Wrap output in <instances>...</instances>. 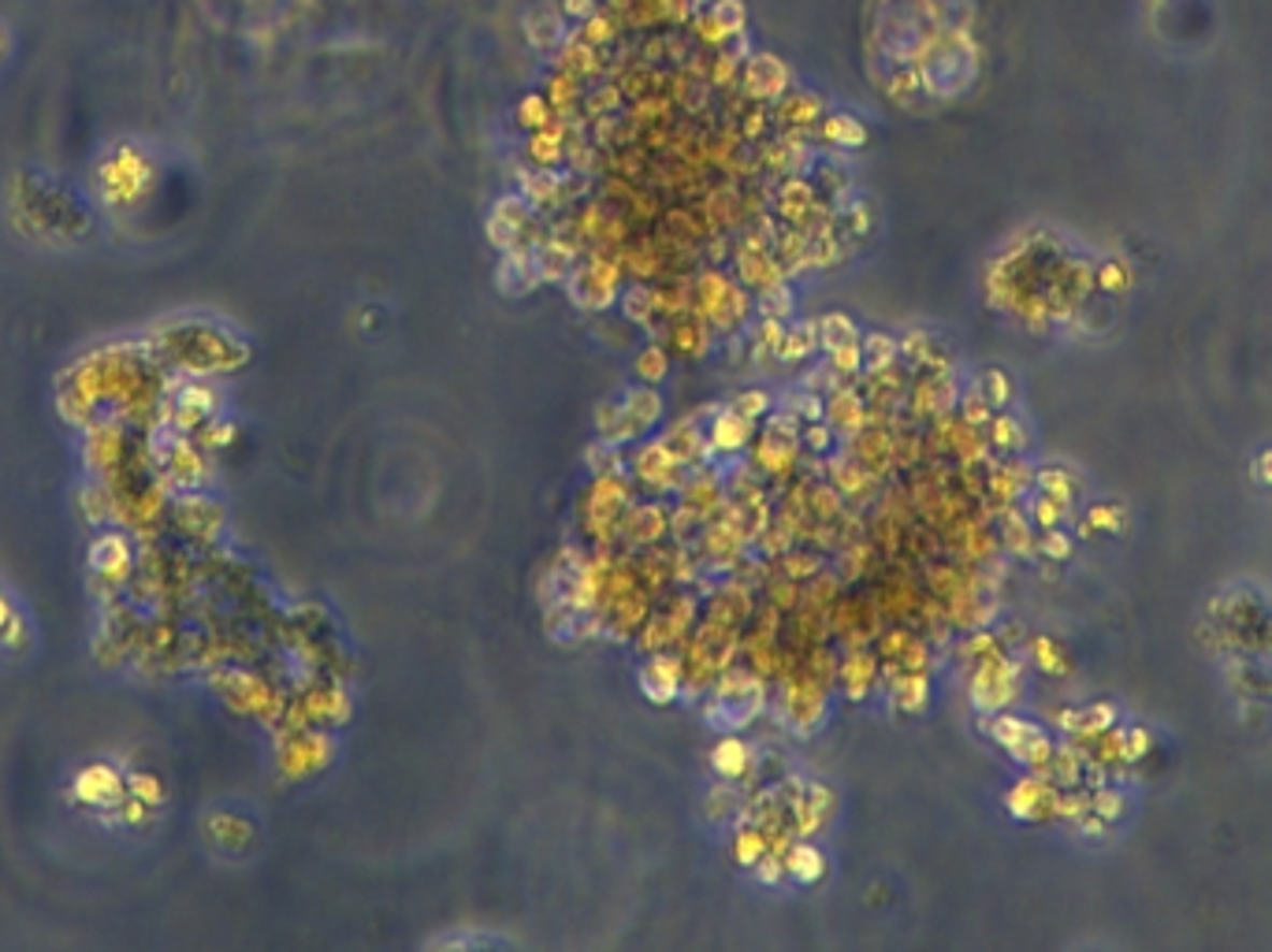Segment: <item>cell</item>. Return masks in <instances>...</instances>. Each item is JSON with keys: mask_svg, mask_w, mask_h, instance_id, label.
I'll return each mask as SVG.
<instances>
[{"mask_svg": "<svg viewBox=\"0 0 1272 952\" xmlns=\"http://www.w3.org/2000/svg\"><path fill=\"white\" fill-rule=\"evenodd\" d=\"M767 677H759L752 666H726L718 681L711 684L708 699V725L718 733H741L767 711Z\"/></svg>", "mask_w": 1272, "mask_h": 952, "instance_id": "cell-1", "label": "cell"}, {"mask_svg": "<svg viewBox=\"0 0 1272 952\" xmlns=\"http://www.w3.org/2000/svg\"><path fill=\"white\" fill-rule=\"evenodd\" d=\"M629 506H633V480H629L626 473L591 476V484L577 499L581 529H585V536L591 539V544H599V547L614 544Z\"/></svg>", "mask_w": 1272, "mask_h": 952, "instance_id": "cell-2", "label": "cell"}, {"mask_svg": "<svg viewBox=\"0 0 1272 952\" xmlns=\"http://www.w3.org/2000/svg\"><path fill=\"white\" fill-rule=\"evenodd\" d=\"M692 313H700L711 324V332H741L752 317V298L748 290L733 279H726L723 272H700L692 284Z\"/></svg>", "mask_w": 1272, "mask_h": 952, "instance_id": "cell-3", "label": "cell"}, {"mask_svg": "<svg viewBox=\"0 0 1272 952\" xmlns=\"http://www.w3.org/2000/svg\"><path fill=\"white\" fill-rule=\"evenodd\" d=\"M826 699H830V684L818 681V677L804 663H797L789 674L777 681V707H782V722L789 725L800 737H812L826 718Z\"/></svg>", "mask_w": 1272, "mask_h": 952, "instance_id": "cell-4", "label": "cell"}, {"mask_svg": "<svg viewBox=\"0 0 1272 952\" xmlns=\"http://www.w3.org/2000/svg\"><path fill=\"white\" fill-rule=\"evenodd\" d=\"M800 458V421L792 414L763 417V429L752 447V465L763 476H792Z\"/></svg>", "mask_w": 1272, "mask_h": 952, "instance_id": "cell-5", "label": "cell"}, {"mask_svg": "<svg viewBox=\"0 0 1272 952\" xmlns=\"http://www.w3.org/2000/svg\"><path fill=\"white\" fill-rule=\"evenodd\" d=\"M863 335L845 313H826L818 320V350L826 354V365L841 376V380H856L863 373Z\"/></svg>", "mask_w": 1272, "mask_h": 952, "instance_id": "cell-6", "label": "cell"}, {"mask_svg": "<svg viewBox=\"0 0 1272 952\" xmlns=\"http://www.w3.org/2000/svg\"><path fill=\"white\" fill-rule=\"evenodd\" d=\"M621 272L626 269L618 264V257H596V261L573 269L570 272L573 305H581V309H588V313L611 309V305L621 298Z\"/></svg>", "mask_w": 1272, "mask_h": 952, "instance_id": "cell-7", "label": "cell"}, {"mask_svg": "<svg viewBox=\"0 0 1272 952\" xmlns=\"http://www.w3.org/2000/svg\"><path fill=\"white\" fill-rule=\"evenodd\" d=\"M637 684L644 699H652L655 707L677 704V696L685 692V659L677 651L644 655V663L637 669Z\"/></svg>", "mask_w": 1272, "mask_h": 952, "instance_id": "cell-8", "label": "cell"}, {"mask_svg": "<svg viewBox=\"0 0 1272 952\" xmlns=\"http://www.w3.org/2000/svg\"><path fill=\"white\" fill-rule=\"evenodd\" d=\"M878 674H882V663H878L874 644H867V648H845V655L838 659L841 696H845L848 704H863V699H871L874 689H878Z\"/></svg>", "mask_w": 1272, "mask_h": 952, "instance_id": "cell-9", "label": "cell"}, {"mask_svg": "<svg viewBox=\"0 0 1272 952\" xmlns=\"http://www.w3.org/2000/svg\"><path fill=\"white\" fill-rule=\"evenodd\" d=\"M833 814H838V793L818 778L804 781V793L792 804V830H797V837H812L815 841L833 822Z\"/></svg>", "mask_w": 1272, "mask_h": 952, "instance_id": "cell-10", "label": "cell"}, {"mask_svg": "<svg viewBox=\"0 0 1272 952\" xmlns=\"http://www.w3.org/2000/svg\"><path fill=\"white\" fill-rule=\"evenodd\" d=\"M848 458L860 462L878 480L894 473L897 458H894V432H889V424H867L856 435H848Z\"/></svg>", "mask_w": 1272, "mask_h": 952, "instance_id": "cell-11", "label": "cell"}, {"mask_svg": "<svg viewBox=\"0 0 1272 952\" xmlns=\"http://www.w3.org/2000/svg\"><path fill=\"white\" fill-rule=\"evenodd\" d=\"M618 536L626 539V547L633 551H647L655 547L662 536H670V510L662 503H633L621 518Z\"/></svg>", "mask_w": 1272, "mask_h": 952, "instance_id": "cell-12", "label": "cell"}, {"mask_svg": "<svg viewBox=\"0 0 1272 952\" xmlns=\"http://www.w3.org/2000/svg\"><path fill=\"white\" fill-rule=\"evenodd\" d=\"M633 480H640L644 488H655V491H667V488H677V484L685 480V470L674 462V455L667 450V443L662 439H652L644 443V447L633 455Z\"/></svg>", "mask_w": 1272, "mask_h": 952, "instance_id": "cell-13", "label": "cell"}, {"mask_svg": "<svg viewBox=\"0 0 1272 952\" xmlns=\"http://www.w3.org/2000/svg\"><path fill=\"white\" fill-rule=\"evenodd\" d=\"M823 421L830 424L838 435H856L860 429L871 424V406H867V394L860 387H833L830 394H826V409H823Z\"/></svg>", "mask_w": 1272, "mask_h": 952, "instance_id": "cell-14", "label": "cell"}, {"mask_svg": "<svg viewBox=\"0 0 1272 952\" xmlns=\"http://www.w3.org/2000/svg\"><path fill=\"white\" fill-rule=\"evenodd\" d=\"M677 499H682L685 510L700 514L703 524H708L726 506V484L718 480V473H711V470L688 473L685 480L677 484Z\"/></svg>", "mask_w": 1272, "mask_h": 952, "instance_id": "cell-15", "label": "cell"}, {"mask_svg": "<svg viewBox=\"0 0 1272 952\" xmlns=\"http://www.w3.org/2000/svg\"><path fill=\"white\" fill-rule=\"evenodd\" d=\"M752 435H756V421L733 414V409H718L715 421L708 429V450L715 458H737L741 450H748Z\"/></svg>", "mask_w": 1272, "mask_h": 952, "instance_id": "cell-16", "label": "cell"}, {"mask_svg": "<svg viewBox=\"0 0 1272 952\" xmlns=\"http://www.w3.org/2000/svg\"><path fill=\"white\" fill-rule=\"evenodd\" d=\"M662 443H667V450L674 455V462L682 465L685 473L692 470V465H700L703 458L711 455V450H708V435L700 432V421H696V414H692V417H682V421L670 424V429L662 432Z\"/></svg>", "mask_w": 1272, "mask_h": 952, "instance_id": "cell-17", "label": "cell"}, {"mask_svg": "<svg viewBox=\"0 0 1272 952\" xmlns=\"http://www.w3.org/2000/svg\"><path fill=\"white\" fill-rule=\"evenodd\" d=\"M737 276H741V284L748 290H756V294H771V290L785 284V269L774 257H767L759 246H744L737 254Z\"/></svg>", "mask_w": 1272, "mask_h": 952, "instance_id": "cell-18", "label": "cell"}, {"mask_svg": "<svg viewBox=\"0 0 1272 952\" xmlns=\"http://www.w3.org/2000/svg\"><path fill=\"white\" fill-rule=\"evenodd\" d=\"M752 610H756V595H752V588L741 585V580H733V585H723L715 595H711L708 615L703 618H715V621H723V625L744 629L752 618Z\"/></svg>", "mask_w": 1272, "mask_h": 952, "instance_id": "cell-19", "label": "cell"}, {"mask_svg": "<svg viewBox=\"0 0 1272 952\" xmlns=\"http://www.w3.org/2000/svg\"><path fill=\"white\" fill-rule=\"evenodd\" d=\"M752 766H756V752L737 733H723L718 745L711 748V770L723 781H744L752 774Z\"/></svg>", "mask_w": 1272, "mask_h": 952, "instance_id": "cell-20", "label": "cell"}, {"mask_svg": "<svg viewBox=\"0 0 1272 952\" xmlns=\"http://www.w3.org/2000/svg\"><path fill=\"white\" fill-rule=\"evenodd\" d=\"M826 852L818 849L812 837H797L785 852V878L797 885H818L826 878Z\"/></svg>", "mask_w": 1272, "mask_h": 952, "instance_id": "cell-21", "label": "cell"}, {"mask_svg": "<svg viewBox=\"0 0 1272 952\" xmlns=\"http://www.w3.org/2000/svg\"><path fill=\"white\" fill-rule=\"evenodd\" d=\"M830 484L845 495V503H867V499L878 491V476H871L863 470L860 462H853V458H833L830 462Z\"/></svg>", "mask_w": 1272, "mask_h": 952, "instance_id": "cell-22", "label": "cell"}, {"mask_svg": "<svg viewBox=\"0 0 1272 952\" xmlns=\"http://www.w3.org/2000/svg\"><path fill=\"white\" fill-rule=\"evenodd\" d=\"M670 350L685 354V358H703L711 350V324L700 313H685V317L670 320Z\"/></svg>", "mask_w": 1272, "mask_h": 952, "instance_id": "cell-23", "label": "cell"}, {"mask_svg": "<svg viewBox=\"0 0 1272 952\" xmlns=\"http://www.w3.org/2000/svg\"><path fill=\"white\" fill-rule=\"evenodd\" d=\"M871 600H874V607H878L882 618H897V621H901V618H912L915 610H919L923 595L915 592L912 580L894 577V580H882L878 592H874Z\"/></svg>", "mask_w": 1272, "mask_h": 952, "instance_id": "cell-24", "label": "cell"}, {"mask_svg": "<svg viewBox=\"0 0 1272 952\" xmlns=\"http://www.w3.org/2000/svg\"><path fill=\"white\" fill-rule=\"evenodd\" d=\"M621 406H626L629 421L637 424V432H652L655 424L662 421V394L655 391V387L640 384V387H629L626 399H621Z\"/></svg>", "mask_w": 1272, "mask_h": 952, "instance_id": "cell-25", "label": "cell"}, {"mask_svg": "<svg viewBox=\"0 0 1272 952\" xmlns=\"http://www.w3.org/2000/svg\"><path fill=\"white\" fill-rule=\"evenodd\" d=\"M815 350H818V324H792L785 328L774 358L782 365H800V361L815 358Z\"/></svg>", "mask_w": 1272, "mask_h": 952, "instance_id": "cell-26", "label": "cell"}, {"mask_svg": "<svg viewBox=\"0 0 1272 952\" xmlns=\"http://www.w3.org/2000/svg\"><path fill=\"white\" fill-rule=\"evenodd\" d=\"M596 432H599V439H606V443L640 439L637 424L629 421V414H626V406H621V402H599V406H596Z\"/></svg>", "mask_w": 1272, "mask_h": 952, "instance_id": "cell-27", "label": "cell"}, {"mask_svg": "<svg viewBox=\"0 0 1272 952\" xmlns=\"http://www.w3.org/2000/svg\"><path fill=\"white\" fill-rule=\"evenodd\" d=\"M863 373H882V369L901 361V338L889 332H867L863 335Z\"/></svg>", "mask_w": 1272, "mask_h": 952, "instance_id": "cell-28", "label": "cell"}, {"mask_svg": "<svg viewBox=\"0 0 1272 952\" xmlns=\"http://www.w3.org/2000/svg\"><path fill=\"white\" fill-rule=\"evenodd\" d=\"M633 376L647 387H659L670 376V346L667 343H647L644 350L633 358Z\"/></svg>", "mask_w": 1272, "mask_h": 952, "instance_id": "cell-29", "label": "cell"}, {"mask_svg": "<svg viewBox=\"0 0 1272 952\" xmlns=\"http://www.w3.org/2000/svg\"><path fill=\"white\" fill-rule=\"evenodd\" d=\"M737 811H741V796H737L733 781H718V785L708 789V796H703V819L711 826H726Z\"/></svg>", "mask_w": 1272, "mask_h": 952, "instance_id": "cell-30", "label": "cell"}, {"mask_svg": "<svg viewBox=\"0 0 1272 952\" xmlns=\"http://www.w3.org/2000/svg\"><path fill=\"white\" fill-rule=\"evenodd\" d=\"M733 856H737L741 867H748V870L767 856V834L756 826V822L741 819V826L733 830Z\"/></svg>", "mask_w": 1272, "mask_h": 952, "instance_id": "cell-31", "label": "cell"}, {"mask_svg": "<svg viewBox=\"0 0 1272 952\" xmlns=\"http://www.w3.org/2000/svg\"><path fill=\"white\" fill-rule=\"evenodd\" d=\"M621 309H626L629 324L644 328V332H655V317H659V309H655V290L652 287H629L626 298H621Z\"/></svg>", "mask_w": 1272, "mask_h": 952, "instance_id": "cell-32", "label": "cell"}, {"mask_svg": "<svg viewBox=\"0 0 1272 952\" xmlns=\"http://www.w3.org/2000/svg\"><path fill=\"white\" fill-rule=\"evenodd\" d=\"M777 562H782V573L789 580H812L818 569H823V559H818L815 551H807V547H789L785 554H777Z\"/></svg>", "mask_w": 1272, "mask_h": 952, "instance_id": "cell-33", "label": "cell"}, {"mask_svg": "<svg viewBox=\"0 0 1272 952\" xmlns=\"http://www.w3.org/2000/svg\"><path fill=\"white\" fill-rule=\"evenodd\" d=\"M588 470H591V476L626 473V455H621V443L599 439L596 447H588Z\"/></svg>", "mask_w": 1272, "mask_h": 952, "instance_id": "cell-34", "label": "cell"}, {"mask_svg": "<svg viewBox=\"0 0 1272 952\" xmlns=\"http://www.w3.org/2000/svg\"><path fill=\"white\" fill-rule=\"evenodd\" d=\"M774 399L767 391H759V387H748V391L733 394V402H729V409L741 417H748V421H763L767 414H771Z\"/></svg>", "mask_w": 1272, "mask_h": 952, "instance_id": "cell-35", "label": "cell"}, {"mask_svg": "<svg viewBox=\"0 0 1272 952\" xmlns=\"http://www.w3.org/2000/svg\"><path fill=\"white\" fill-rule=\"evenodd\" d=\"M782 406H785V414H792L800 424H812V421H823L826 402L818 399V391H807V387H804V391L789 394V399H785Z\"/></svg>", "mask_w": 1272, "mask_h": 952, "instance_id": "cell-36", "label": "cell"}, {"mask_svg": "<svg viewBox=\"0 0 1272 952\" xmlns=\"http://www.w3.org/2000/svg\"><path fill=\"white\" fill-rule=\"evenodd\" d=\"M833 439H838V432H833L826 421H812L800 429V447L815 450V455H826V450L833 447Z\"/></svg>", "mask_w": 1272, "mask_h": 952, "instance_id": "cell-37", "label": "cell"}, {"mask_svg": "<svg viewBox=\"0 0 1272 952\" xmlns=\"http://www.w3.org/2000/svg\"><path fill=\"white\" fill-rule=\"evenodd\" d=\"M986 399H990V406H1001L1004 399H1009V380L994 369V373H986Z\"/></svg>", "mask_w": 1272, "mask_h": 952, "instance_id": "cell-38", "label": "cell"}]
</instances>
